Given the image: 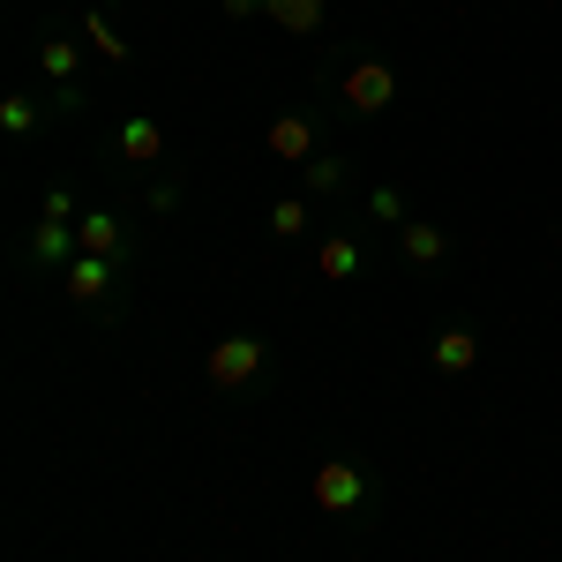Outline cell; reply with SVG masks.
<instances>
[{
	"mask_svg": "<svg viewBox=\"0 0 562 562\" xmlns=\"http://www.w3.org/2000/svg\"><path fill=\"white\" fill-rule=\"evenodd\" d=\"M270 368V338L262 330H225L211 352H203V383L217 390V397H233V390H248Z\"/></svg>",
	"mask_w": 562,
	"mask_h": 562,
	"instance_id": "cell-4",
	"label": "cell"
},
{
	"mask_svg": "<svg viewBox=\"0 0 562 562\" xmlns=\"http://www.w3.org/2000/svg\"><path fill=\"white\" fill-rule=\"evenodd\" d=\"M128 278H135V270H128V262H113V256H76L53 285L68 293L76 315H90V323H121V315H128Z\"/></svg>",
	"mask_w": 562,
	"mask_h": 562,
	"instance_id": "cell-3",
	"label": "cell"
},
{
	"mask_svg": "<svg viewBox=\"0 0 562 562\" xmlns=\"http://www.w3.org/2000/svg\"><path fill=\"white\" fill-rule=\"evenodd\" d=\"M368 217H375V225H390V233H397V225H405V195H397V188H368Z\"/></svg>",
	"mask_w": 562,
	"mask_h": 562,
	"instance_id": "cell-18",
	"label": "cell"
},
{
	"mask_svg": "<svg viewBox=\"0 0 562 562\" xmlns=\"http://www.w3.org/2000/svg\"><path fill=\"white\" fill-rule=\"evenodd\" d=\"M352 180H360V166H352L346 150L330 143L323 158H307V166H301V195H315V203H338V195H346Z\"/></svg>",
	"mask_w": 562,
	"mask_h": 562,
	"instance_id": "cell-12",
	"label": "cell"
},
{
	"mask_svg": "<svg viewBox=\"0 0 562 562\" xmlns=\"http://www.w3.org/2000/svg\"><path fill=\"white\" fill-rule=\"evenodd\" d=\"M150 211H158V217L180 211V173H158V180H150Z\"/></svg>",
	"mask_w": 562,
	"mask_h": 562,
	"instance_id": "cell-20",
	"label": "cell"
},
{
	"mask_svg": "<svg viewBox=\"0 0 562 562\" xmlns=\"http://www.w3.org/2000/svg\"><path fill=\"white\" fill-rule=\"evenodd\" d=\"M76 31H83V45L105 60V68H128V60H135V45L113 31V15H105V8H83V15H76Z\"/></svg>",
	"mask_w": 562,
	"mask_h": 562,
	"instance_id": "cell-15",
	"label": "cell"
},
{
	"mask_svg": "<svg viewBox=\"0 0 562 562\" xmlns=\"http://www.w3.org/2000/svg\"><path fill=\"white\" fill-rule=\"evenodd\" d=\"M315 98L330 105V121L338 128H360V121H383L390 105L405 98V68H397V53L368 38H330L323 45V60H315Z\"/></svg>",
	"mask_w": 562,
	"mask_h": 562,
	"instance_id": "cell-1",
	"label": "cell"
},
{
	"mask_svg": "<svg viewBox=\"0 0 562 562\" xmlns=\"http://www.w3.org/2000/svg\"><path fill=\"white\" fill-rule=\"evenodd\" d=\"M262 15L285 38H330V0H262Z\"/></svg>",
	"mask_w": 562,
	"mask_h": 562,
	"instance_id": "cell-13",
	"label": "cell"
},
{
	"mask_svg": "<svg viewBox=\"0 0 562 562\" xmlns=\"http://www.w3.org/2000/svg\"><path fill=\"white\" fill-rule=\"evenodd\" d=\"M262 150H270L278 166H307V158H323V150H330V105L278 113V121L262 128Z\"/></svg>",
	"mask_w": 562,
	"mask_h": 562,
	"instance_id": "cell-5",
	"label": "cell"
},
{
	"mask_svg": "<svg viewBox=\"0 0 562 562\" xmlns=\"http://www.w3.org/2000/svg\"><path fill=\"white\" fill-rule=\"evenodd\" d=\"M315 278H323V285H360V278H368V240H360L352 225L323 233V240H315Z\"/></svg>",
	"mask_w": 562,
	"mask_h": 562,
	"instance_id": "cell-9",
	"label": "cell"
},
{
	"mask_svg": "<svg viewBox=\"0 0 562 562\" xmlns=\"http://www.w3.org/2000/svg\"><path fill=\"white\" fill-rule=\"evenodd\" d=\"M38 217H53V225H76V217H83L76 188H45V211H38Z\"/></svg>",
	"mask_w": 562,
	"mask_h": 562,
	"instance_id": "cell-19",
	"label": "cell"
},
{
	"mask_svg": "<svg viewBox=\"0 0 562 562\" xmlns=\"http://www.w3.org/2000/svg\"><path fill=\"white\" fill-rule=\"evenodd\" d=\"M397 248H405V262H420V270H442L450 262V233L428 225V217H405L397 225Z\"/></svg>",
	"mask_w": 562,
	"mask_h": 562,
	"instance_id": "cell-14",
	"label": "cell"
},
{
	"mask_svg": "<svg viewBox=\"0 0 562 562\" xmlns=\"http://www.w3.org/2000/svg\"><path fill=\"white\" fill-rule=\"evenodd\" d=\"M45 121H53V113H45V98H31V90H8V98H0V128H8V143H31Z\"/></svg>",
	"mask_w": 562,
	"mask_h": 562,
	"instance_id": "cell-16",
	"label": "cell"
},
{
	"mask_svg": "<svg viewBox=\"0 0 562 562\" xmlns=\"http://www.w3.org/2000/svg\"><path fill=\"white\" fill-rule=\"evenodd\" d=\"M105 166L158 180V166H166V121H150V113H121L113 135H105Z\"/></svg>",
	"mask_w": 562,
	"mask_h": 562,
	"instance_id": "cell-6",
	"label": "cell"
},
{
	"mask_svg": "<svg viewBox=\"0 0 562 562\" xmlns=\"http://www.w3.org/2000/svg\"><path fill=\"white\" fill-rule=\"evenodd\" d=\"M83 31H60V23H45L38 31V68H45V83L53 90H68V83H83Z\"/></svg>",
	"mask_w": 562,
	"mask_h": 562,
	"instance_id": "cell-10",
	"label": "cell"
},
{
	"mask_svg": "<svg viewBox=\"0 0 562 562\" xmlns=\"http://www.w3.org/2000/svg\"><path fill=\"white\" fill-rule=\"evenodd\" d=\"M76 240H83V256H113V262H143V233H135L121 211H105V203H90L83 217H76Z\"/></svg>",
	"mask_w": 562,
	"mask_h": 562,
	"instance_id": "cell-7",
	"label": "cell"
},
{
	"mask_svg": "<svg viewBox=\"0 0 562 562\" xmlns=\"http://www.w3.org/2000/svg\"><path fill=\"white\" fill-rule=\"evenodd\" d=\"M307 503H315V518L346 525V532H375L390 510V480L360 458V450H330L315 473H307Z\"/></svg>",
	"mask_w": 562,
	"mask_h": 562,
	"instance_id": "cell-2",
	"label": "cell"
},
{
	"mask_svg": "<svg viewBox=\"0 0 562 562\" xmlns=\"http://www.w3.org/2000/svg\"><path fill=\"white\" fill-rule=\"evenodd\" d=\"M428 368L442 375V383L473 375V368H480V330H473V323H450V330H435V338H428Z\"/></svg>",
	"mask_w": 562,
	"mask_h": 562,
	"instance_id": "cell-11",
	"label": "cell"
},
{
	"mask_svg": "<svg viewBox=\"0 0 562 562\" xmlns=\"http://www.w3.org/2000/svg\"><path fill=\"white\" fill-rule=\"evenodd\" d=\"M217 15L225 23H248V15H262V0H217Z\"/></svg>",
	"mask_w": 562,
	"mask_h": 562,
	"instance_id": "cell-21",
	"label": "cell"
},
{
	"mask_svg": "<svg viewBox=\"0 0 562 562\" xmlns=\"http://www.w3.org/2000/svg\"><path fill=\"white\" fill-rule=\"evenodd\" d=\"M15 256H23V270H45V278H60L68 262L83 256V240H76V225H53V217H38V225L23 233V248H15Z\"/></svg>",
	"mask_w": 562,
	"mask_h": 562,
	"instance_id": "cell-8",
	"label": "cell"
},
{
	"mask_svg": "<svg viewBox=\"0 0 562 562\" xmlns=\"http://www.w3.org/2000/svg\"><path fill=\"white\" fill-rule=\"evenodd\" d=\"M307 225H315V195H278V203H270V233H278V240H301Z\"/></svg>",
	"mask_w": 562,
	"mask_h": 562,
	"instance_id": "cell-17",
	"label": "cell"
}]
</instances>
